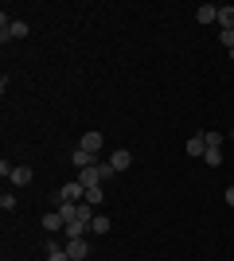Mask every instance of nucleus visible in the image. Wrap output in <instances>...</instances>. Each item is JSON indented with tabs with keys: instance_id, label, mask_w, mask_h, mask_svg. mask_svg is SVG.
I'll return each instance as SVG.
<instances>
[{
	"instance_id": "f257e3e1",
	"label": "nucleus",
	"mask_w": 234,
	"mask_h": 261,
	"mask_svg": "<svg viewBox=\"0 0 234 261\" xmlns=\"http://www.w3.org/2000/svg\"><path fill=\"white\" fill-rule=\"evenodd\" d=\"M59 203H86V187L78 184V179L63 184V187H59Z\"/></svg>"
},
{
	"instance_id": "f03ea898",
	"label": "nucleus",
	"mask_w": 234,
	"mask_h": 261,
	"mask_svg": "<svg viewBox=\"0 0 234 261\" xmlns=\"http://www.w3.org/2000/svg\"><path fill=\"white\" fill-rule=\"evenodd\" d=\"M101 141H106V137H101L98 129H90V133H82L78 148H86V152H94V156H98V152H101Z\"/></svg>"
},
{
	"instance_id": "7ed1b4c3",
	"label": "nucleus",
	"mask_w": 234,
	"mask_h": 261,
	"mask_svg": "<svg viewBox=\"0 0 234 261\" xmlns=\"http://www.w3.org/2000/svg\"><path fill=\"white\" fill-rule=\"evenodd\" d=\"M184 148H188V156H195V160H203V156H207V141H203V133H195V137H188V144H184Z\"/></svg>"
},
{
	"instance_id": "20e7f679",
	"label": "nucleus",
	"mask_w": 234,
	"mask_h": 261,
	"mask_svg": "<svg viewBox=\"0 0 234 261\" xmlns=\"http://www.w3.org/2000/svg\"><path fill=\"white\" fill-rule=\"evenodd\" d=\"M70 164H74L78 172H82V168H94V164H98V156L86 152V148H74V152H70Z\"/></svg>"
},
{
	"instance_id": "39448f33",
	"label": "nucleus",
	"mask_w": 234,
	"mask_h": 261,
	"mask_svg": "<svg viewBox=\"0 0 234 261\" xmlns=\"http://www.w3.org/2000/svg\"><path fill=\"white\" fill-rule=\"evenodd\" d=\"M67 253H70V261H82V257L90 253L86 238H67Z\"/></svg>"
},
{
	"instance_id": "423d86ee",
	"label": "nucleus",
	"mask_w": 234,
	"mask_h": 261,
	"mask_svg": "<svg viewBox=\"0 0 234 261\" xmlns=\"http://www.w3.org/2000/svg\"><path fill=\"white\" fill-rule=\"evenodd\" d=\"M0 39H4V43H8V39H28V23H23V20H12L8 32H0Z\"/></svg>"
},
{
	"instance_id": "0eeeda50",
	"label": "nucleus",
	"mask_w": 234,
	"mask_h": 261,
	"mask_svg": "<svg viewBox=\"0 0 234 261\" xmlns=\"http://www.w3.org/2000/svg\"><path fill=\"white\" fill-rule=\"evenodd\" d=\"M110 164H113V172H125V168L133 164V152H129V148H117V152L110 156Z\"/></svg>"
},
{
	"instance_id": "6e6552de",
	"label": "nucleus",
	"mask_w": 234,
	"mask_h": 261,
	"mask_svg": "<svg viewBox=\"0 0 234 261\" xmlns=\"http://www.w3.org/2000/svg\"><path fill=\"white\" fill-rule=\"evenodd\" d=\"M195 20L199 23H219V8H215V4H199V8H195Z\"/></svg>"
},
{
	"instance_id": "1a4fd4ad",
	"label": "nucleus",
	"mask_w": 234,
	"mask_h": 261,
	"mask_svg": "<svg viewBox=\"0 0 234 261\" xmlns=\"http://www.w3.org/2000/svg\"><path fill=\"white\" fill-rule=\"evenodd\" d=\"M12 184H16V187H28V184H32V168H28V164H16V172H12Z\"/></svg>"
},
{
	"instance_id": "9d476101",
	"label": "nucleus",
	"mask_w": 234,
	"mask_h": 261,
	"mask_svg": "<svg viewBox=\"0 0 234 261\" xmlns=\"http://www.w3.org/2000/svg\"><path fill=\"white\" fill-rule=\"evenodd\" d=\"M43 230H67V218L59 211H51V215H43Z\"/></svg>"
},
{
	"instance_id": "9b49d317",
	"label": "nucleus",
	"mask_w": 234,
	"mask_h": 261,
	"mask_svg": "<svg viewBox=\"0 0 234 261\" xmlns=\"http://www.w3.org/2000/svg\"><path fill=\"white\" fill-rule=\"evenodd\" d=\"M113 230V222L106 215H94V222H90V234H110Z\"/></svg>"
},
{
	"instance_id": "f8f14e48",
	"label": "nucleus",
	"mask_w": 234,
	"mask_h": 261,
	"mask_svg": "<svg viewBox=\"0 0 234 261\" xmlns=\"http://www.w3.org/2000/svg\"><path fill=\"white\" fill-rule=\"evenodd\" d=\"M219 28H223V32H234V8H230V4L219 8Z\"/></svg>"
},
{
	"instance_id": "ddd939ff",
	"label": "nucleus",
	"mask_w": 234,
	"mask_h": 261,
	"mask_svg": "<svg viewBox=\"0 0 234 261\" xmlns=\"http://www.w3.org/2000/svg\"><path fill=\"white\" fill-rule=\"evenodd\" d=\"M101 199H106V195H101V184L98 187H86V203H90V207H101Z\"/></svg>"
},
{
	"instance_id": "4468645a",
	"label": "nucleus",
	"mask_w": 234,
	"mask_h": 261,
	"mask_svg": "<svg viewBox=\"0 0 234 261\" xmlns=\"http://www.w3.org/2000/svg\"><path fill=\"white\" fill-rule=\"evenodd\" d=\"M47 261H70L67 246H51V250H47Z\"/></svg>"
},
{
	"instance_id": "2eb2a0df",
	"label": "nucleus",
	"mask_w": 234,
	"mask_h": 261,
	"mask_svg": "<svg viewBox=\"0 0 234 261\" xmlns=\"http://www.w3.org/2000/svg\"><path fill=\"white\" fill-rule=\"evenodd\" d=\"M203 141H207V148H223V133H203Z\"/></svg>"
},
{
	"instance_id": "dca6fc26",
	"label": "nucleus",
	"mask_w": 234,
	"mask_h": 261,
	"mask_svg": "<svg viewBox=\"0 0 234 261\" xmlns=\"http://www.w3.org/2000/svg\"><path fill=\"white\" fill-rule=\"evenodd\" d=\"M203 160L211 164V168H219V164H223V148H207V156H203Z\"/></svg>"
},
{
	"instance_id": "f3484780",
	"label": "nucleus",
	"mask_w": 234,
	"mask_h": 261,
	"mask_svg": "<svg viewBox=\"0 0 234 261\" xmlns=\"http://www.w3.org/2000/svg\"><path fill=\"white\" fill-rule=\"evenodd\" d=\"M0 211H4V215H8V211H16V195H8V191H4V195H0Z\"/></svg>"
},
{
	"instance_id": "a211bd4d",
	"label": "nucleus",
	"mask_w": 234,
	"mask_h": 261,
	"mask_svg": "<svg viewBox=\"0 0 234 261\" xmlns=\"http://www.w3.org/2000/svg\"><path fill=\"white\" fill-rule=\"evenodd\" d=\"M223 47H226V51L234 55V32H223Z\"/></svg>"
},
{
	"instance_id": "6ab92c4d",
	"label": "nucleus",
	"mask_w": 234,
	"mask_h": 261,
	"mask_svg": "<svg viewBox=\"0 0 234 261\" xmlns=\"http://www.w3.org/2000/svg\"><path fill=\"white\" fill-rule=\"evenodd\" d=\"M226 207H234V187H226Z\"/></svg>"
},
{
	"instance_id": "aec40b11",
	"label": "nucleus",
	"mask_w": 234,
	"mask_h": 261,
	"mask_svg": "<svg viewBox=\"0 0 234 261\" xmlns=\"http://www.w3.org/2000/svg\"><path fill=\"white\" fill-rule=\"evenodd\" d=\"M230 141H234V129H230Z\"/></svg>"
}]
</instances>
